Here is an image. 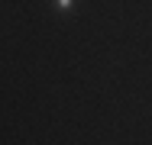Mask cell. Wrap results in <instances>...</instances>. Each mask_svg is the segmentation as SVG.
<instances>
[{
  "mask_svg": "<svg viewBox=\"0 0 152 145\" xmlns=\"http://www.w3.org/2000/svg\"><path fill=\"white\" fill-rule=\"evenodd\" d=\"M52 7H55L58 13H75V7H78V0H52Z\"/></svg>",
  "mask_w": 152,
  "mask_h": 145,
  "instance_id": "obj_1",
  "label": "cell"
}]
</instances>
